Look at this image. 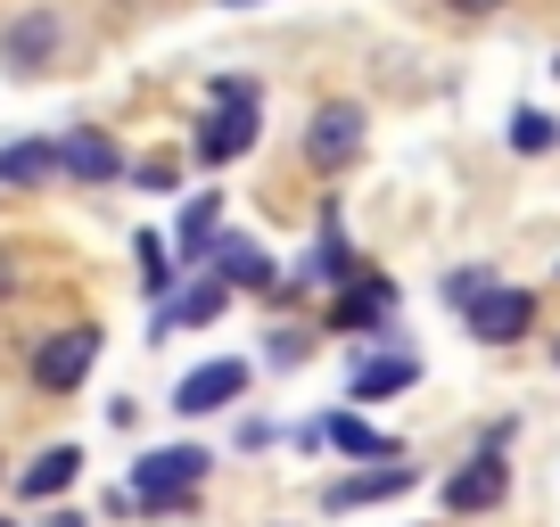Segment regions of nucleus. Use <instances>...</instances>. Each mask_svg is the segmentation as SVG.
<instances>
[{
	"mask_svg": "<svg viewBox=\"0 0 560 527\" xmlns=\"http://www.w3.org/2000/svg\"><path fill=\"white\" fill-rule=\"evenodd\" d=\"M9 289H18V264H9V256H0V305H9Z\"/></svg>",
	"mask_w": 560,
	"mask_h": 527,
	"instance_id": "nucleus-23",
	"label": "nucleus"
},
{
	"mask_svg": "<svg viewBox=\"0 0 560 527\" xmlns=\"http://www.w3.org/2000/svg\"><path fill=\"white\" fill-rule=\"evenodd\" d=\"M240 387H247V363H231V354H223V363H198L190 379L174 387V412H223Z\"/></svg>",
	"mask_w": 560,
	"mask_h": 527,
	"instance_id": "nucleus-9",
	"label": "nucleus"
},
{
	"mask_svg": "<svg viewBox=\"0 0 560 527\" xmlns=\"http://www.w3.org/2000/svg\"><path fill=\"white\" fill-rule=\"evenodd\" d=\"M305 437H314V445H338V454H363V461H396V445H387L380 429H363L354 412H330V421H314Z\"/></svg>",
	"mask_w": 560,
	"mask_h": 527,
	"instance_id": "nucleus-12",
	"label": "nucleus"
},
{
	"mask_svg": "<svg viewBox=\"0 0 560 527\" xmlns=\"http://www.w3.org/2000/svg\"><path fill=\"white\" fill-rule=\"evenodd\" d=\"M42 174H58V141H9V149H0V181L34 190Z\"/></svg>",
	"mask_w": 560,
	"mask_h": 527,
	"instance_id": "nucleus-15",
	"label": "nucleus"
},
{
	"mask_svg": "<svg viewBox=\"0 0 560 527\" xmlns=\"http://www.w3.org/2000/svg\"><path fill=\"white\" fill-rule=\"evenodd\" d=\"M0 527H9V519H0Z\"/></svg>",
	"mask_w": 560,
	"mask_h": 527,
	"instance_id": "nucleus-26",
	"label": "nucleus"
},
{
	"mask_svg": "<svg viewBox=\"0 0 560 527\" xmlns=\"http://www.w3.org/2000/svg\"><path fill=\"white\" fill-rule=\"evenodd\" d=\"M560 132H552V116H544V107H520V116H511V149H527V157H544V149H552Z\"/></svg>",
	"mask_w": 560,
	"mask_h": 527,
	"instance_id": "nucleus-20",
	"label": "nucleus"
},
{
	"mask_svg": "<svg viewBox=\"0 0 560 527\" xmlns=\"http://www.w3.org/2000/svg\"><path fill=\"white\" fill-rule=\"evenodd\" d=\"M50 50H58V17H50V9H34V17H18L9 34H0V67H9V74H42Z\"/></svg>",
	"mask_w": 560,
	"mask_h": 527,
	"instance_id": "nucleus-7",
	"label": "nucleus"
},
{
	"mask_svg": "<svg viewBox=\"0 0 560 527\" xmlns=\"http://www.w3.org/2000/svg\"><path fill=\"white\" fill-rule=\"evenodd\" d=\"M50 527H83V519H50Z\"/></svg>",
	"mask_w": 560,
	"mask_h": 527,
	"instance_id": "nucleus-24",
	"label": "nucleus"
},
{
	"mask_svg": "<svg viewBox=\"0 0 560 527\" xmlns=\"http://www.w3.org/2000/svg\"><path fill=\"white\" fill-rule=\"evenodd\" d=\"M412 487V461H380V470L347 478V487H330V511H354V503H380V494H404Z\"/></svg>",
	"mask_w": 560,
	"mask_h": 527,
	"instance_id": "nucleus-13",
	"label": "nucleus"
},
{
	"mask_svg": "<svg viewBox=\"0 0 560 527\" xmlns=\"http://www.w3.org/2000/svg\"><path fill=\"white\" fill-rule=\"evenodd\" d=\"M396 314V281H380V272H363V281H347V297L330 305V330H380V321Z\"/></svg>",
	"mask_w": 560,
	"mask_h": 527,
	"instance_id": "nucleus-8",
	"label": "nucleus"
},
{
	"mask_svg": "<svg viewBox=\"0 0 560 527\" xmlns=\"http://www.w3.org/2000/svg\"><path fill=\"white\" fill-rule=\"evenodd\" d=\"M74 470H83V454H74V445H50V454L25 470V494H34V503H42V494H67Z\"/></svg>",
	"mask_w": 560,
	"mask_h": 527,
	"instance_id": "nucleus-17",
	"label": "nucleus"
},
{
	"mask_svg": "<svg viewBox=\"0 0 560 527\" xmlns=\"http://www.w3.org/2000/svg\"><path fill=\"white\" fill-rule=\"evenodd\" d=\"M487 289H494L487 272H445V305H462V314H470V305L487 297Z\"/></svg>",
	"mask_w": 560,
	"mask_h": 527,
	"instance_id": "nucleus-21",
	"label": "nucleus"
},
{
	"mask_svg": "<svg viewBox=\"0 0 560 527\" xmlns=\"http://www.w3.org/2000/svg\"><path fill=\"white\" fill-rule=\"evenodd\" d=\"M214 281H223V289H264V281H272V256H264V247L256 239H214Z\"/></svg>",
	"mask_w": 560,
	"mask_h": 527,
	"instance_id": "nucleus-11",
	"label": "nucleus"
},
{
	"mask_svg": "<svg viewBox=\"0 0 560 527\" xmlns=\"http://www.w3.org/2000/svg\"><path fill=\"white\" fill-rule=\"evenodd\" d=\"M214 314H223V281H198V289H182V297L158 314V338L165 330H190V321H214Z\"/></svg>",
	"mask_w": 560,
	"mask_h": 527,
	"instance_id": "nucleus-16",
	"label": "nucleus"
},
{
	"mask_svg": "<svg viewBox=\"0 0 560 527\" xmlns=\"http://www.w3.org/2000/svg\"><path fill=\"white\" fill-rule=\"evenodd\" d=\"M256 124H264L256 83H247V74H223V83H214V116L198 124V157H207V165L247 157V149H256Z\"/></svg>",
	"mask_w": 560,
	"mask_h": 527,
	"instance_id": "nucleus-1",
	"label": "nucleus"
},
{
	"mask_svg": "<svg viewBox=\"0 0 560 527\" xmlns=\"http://www.w3.org/2000/svg\"><path fill=\"white\" fill-rule=\"evenodd\" d=\"M58 165H67L74 181H116L124 174V157H116L107 132H67V141H58Z\"/></svg>",
	"mask_w": 560,
	"mask_h": 527,
	"instance_id": "nucleus-10",
	"label": "nucleus"
},
{
	"mask_svg": "<svg viewBox=\"0 0 560 527\" xmlns=\"http://www.w3.org/2000/svg\"><path fill=\"white\" fill-rule=\"evenodd\" d=\"M223 9H247V0H223Z\"/></svg>",
	"mask_w": 560,
	"mask_h": 527,
	"instance_id": "nucleus-25",
	"label": "nucleus"
},
{
	"mask_svg": "<svg viewBox=\"0 0 560 527\" xmlns=\"http://www.w3.org/2000/svg\"><path fill=\"white\" fill-rule=\"evenodd\" d=\"M214 214H223V198H190L182 207V256H214Z\"/></svg>",
	"mask_w": 560,
	"mask_h": 527,
	"instance_id": "nucleus-19",
	"label": "nucleus"
},
{
	"mask_svg": "<svg viewBox=\"0 0 560 527\" xmlns=\"http://www.w3.org/2000/svg\"><path fill=\"white\" fill-rule=\"evenodd\" d=\"M503 494H511V461H503V445L470 454L454 478H445V511H494Z\"/></svg>",
	"mask_w": 560,
	"mask_h": 527,
	"instance_id": "nucleus-4",
	"label": "nucleus"
},
{
	"mask_svg": "<svg viewBox=\"0 0 560 527\" xmlns=\"http://www.w3.org/2000/svg\"><path fill=\"white\" fill-rule=\"evenodd\" d=\"M314 281H354V247H347V231H338V214L314 239Z\"/></svg>",
	"mask_w": 560,
	"mask_h": 527,
	"instance_id": "nucleus-18",
	"label": "nucleus"
},
{
	"mask_svg": "<svg viewBox=\"0 0 560 527\" xmlns=\"http://www.w3.org/2000/svg\"><path fill=\"white\" fill-rule=\"evenodd\" d=\"M354 149H363V107H314V124H305V157H314L322 174H338Z\"/></svg>",
	"mask_w": 560,
	"mask_h": 527,
	"instance_id": "nucleus-5",
	"label": "nucleus"
},
{
	"mask_svg": "<svg viewBox=\"0 0 560 527\" xmlns=\"http://www.w3.org/2000/svg\"><path fill=\"white\" fill-rule=\"evenodd\" d=\"M412 379H420L412 354H380V363L354 371V405H387V396H396V387H412Z\"/></svg>",
	"mask_w": 560,
	"mask_h": 527,
	"instance_id": "nucleus-14",
	"label": "nucleus"
},
{
	"mask_svg": "<svg viewBox=\"0 0 560 527\" xmlns=\"http://www.w3.org/2000/svg\"><path fill=\"white\" fill-rule=\"evenodd\" d=\"M527 321H536V297H527V289H487V297L470 305V338H487V347H511Z\"/></svg>",
	"mask_w": 560,
	"mask_h": 527,
	"instance_id": "nucleus-6",
	"label": "nucleus"
},
{
	"mask_svg": "<svg viewBox=\"0 0 560 527\" xmlns=\"http://www.w3.org/2000/svg\"><path fill=\"white\" fill-rule=\"evenodd\" d=\"M454 9L462 17H487V9H503V0H454Z\"/></svg>",
	"mask_w": 560,
	"mask_h": 527,
	"instance_id": "nucleus-22",
	"label": "nucleus"
},
{
	"mask_svg": "<svg viewBox=\"0 0 560 527\" xmlns=\"http://www.w3.org/2000/svg\"><path fill=\"white\" fill-rule=\"evenodd\" d=\"M91 363H100V330H91V321H74V330H58L50 347L34 354V379L50 387V396H67V387L91 379Z\"/></svg>",
	"mask_w": 560,
	"mask_h": 527,
	"instance_id": "nucleus-3",
	"label": "nucleus"
},
{
	"mask_svg": "<svg viewBox=\"0 0 560 527\" xmlns=\"http://www.w3.org/2000/svg\"><path fill=\"white\" fill-rule=\"evenodd\" d=\"M207 461H214V454H198V445H158L149 461H132V503H149V511H190Z\"/></svg>",
	"mask_w": 560,
	"mask_h": 527,
	"instance_id": "nucleus-2",
	"label": "nucleus"
}]
</instances>
